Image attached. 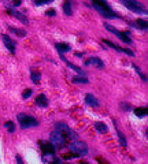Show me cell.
<instances>
[{"label": "cell", "mask_w": 148, "mask_h": 164, "mask_svg": "<svg viewBox=\"0 0 148 164\" xmlns=\"http://www.w3.org/2000/svg\"><path fill=\"white\" fill-rule=\"evenodd\" d=\"M2 40H3V43H4V45H6L7 49H8L12 55L15 53V44H14L12 41L8 39V36H7V34H2Z\"/></svg>", "instance_id": "9"}, {"label": "cell", "mask_w": 148, "mask_h": 164, "mask_svg": "<svg viewBox=\"0 0 148 164\" xmlns=\"http://www.w3.org/2000/svg\"><path fill=\"white\" fill-rule=\"evenodd\" d=\"M70 150L74 152L77 156H85L88 153V145L82 141H74L70 144Z\"/></svg>", "instance_id": "6"}, {"label": "cell", "mask_w": 148, "mask_h": 164, "mask_svg": "<svg viewBox=\"0 0 148 164\" xmlns=\"http://www.w3.org/2000/svg\"><path fill=\"white\" fill-rule=\"evenodd\" d=\"M85 66H96L98 68H103L104 63L99 57H89L88 60H85Z\"/></svg>", "instance_id": "11"}, {"label": "cell", "mask_w": 148, "mask_h": 164, "mask_svg": "<svg viewBox=\"0 0 148 164\" xmlns=\"http://www.w3.org/2000/svg\"><path fill=\"white\" fill-rule=\"evenodd\" d=\"M148 114V108H136L135 109V115L137 118H144Z\"/></svg>", "instance_id": "18"}, {"label": "cell", "mask_w": 148, "mask_h": 164, "mask_svg": "<svg viewBox=\"0 0 148 164\" xmlns=\"http://www.w3.org/2000/svg\"><path fill=\"white\" fill-rule=\"evenodd\" d=\"M21 3H22L21 0H15V2H14L11 6H12V7H18V6H21Z\"/></svg>", "instance_id": "30"}, {"label": "cell", "mask_w": 148, "mask_h": 164, "mask_svg": "<svg viewBox=\"0 0 148 164\" xmlns=\"http://www.w3.org/2000/svg\"><path fill=\"white\" fill-rule=\"evenodd\" d=\"M117 134H118L119 142H121V145H122V146H126V145H128V142H126V138H125V135H123L121 131H118V130H117Z\"/></svg>", "instance_id": "24"}, {"label": "cell", "mask_w": 148, "mask_h": 164, "mask_svg": "<svg viewBox=\"0 0 148 164\" xmlns=\"http://www.w3.org/2000/svg\"><path fill=\"white\" fill-rule=\"evenodd\" d=\"M63 12L66 14L67 16H70L71 14H73V8H71V3L70 2H66L63 4Z\"/></svg>", "instance_id": "20"}, {"label": "cell", "mask_w": 148, "mask_h": 164, "mask_svg": "<svg viewBox=\"0 0 148 164\" xmlns=\"http://www.w3.org/2000/svg\"><path fill=\"white\" fill-rule=\"evenodd\" d=\"M99 2H102V3H106V4H107V2H106V0H99Z\"/></svg>", "instance_id": "33"}, {"label": "cell", "mask_w": 148, "mask_h": 164, "mask_svg": "<svg viewBox=\"0 0 148 164\" xmlns=\"http://www.w3.org/2000/svg\"><path fill=\"white\" fill-rule=\"evenodd\" d=\"M56 130H58V131H60V133H63L64 135H67L70 139H75V138H77V133L73 131V130L69 127V126L63 125V123H58V125H56Z\"/></svg>", "instance_id": "7"}, {"label": "cell", "mask_w": 148, "mask_h": 164, "mask_svg": "<svg viewBox=\"0 0 148 164\" xmlns=\"http://www.w3.org/2000/svg\"><path fill=\"white\" fill-rule=\"evenodd\" d=\"M6 127H7V130H8L10 133H14V131H15V126H14L12 122H7V123H6Z\"/></svg>", "instance_id": "26"}, {"label": "cell", "mask_w": 148, "mask_h": 164, "mask_svg": "<svg viewBox=\"0 0 148 164\" xmlns=\"http://www.w3.org/2000/svg\"><path fill=\"white\" fill-rule=\"evenodd\" d=\"M41 145H43V152L45 153V155H51L54 156V148L51 145H48L45 142H41Z\"/></svg>", "instance_id": "17"}, {"label": "cell", "mask_w": 148, "mask_h": 164, "mask_svg": "<svg viewBox=\"0 0 148 164\" xmlns=\"http://www.w3.org/2000/svg\"><path fill=\"white\" fill-rule=\"evenodd\" d=\"M45 15H48V16H55V15H56V11H55V10H47Z\"/></svg>", "instance_id": "29"}, {"label": "cell", "mask_w": 148, "mask_h": 164, "mask_svg": "<svg viewBox=\"0 0 148 164\" xmlns=\"http://www.w3.org/2000/svg\"><path fill=\"white\" fill-rule=\"evenodd\" d=\"M17 163H23V162H22V159H21L19 156H17Z\"/></svg>", "instance_id": "32"}, {"label": "cell", "mask_w": 148, "mask_h": 164, "mask_svg": "<svg viewBox=\"0 0 148 164\" xmlns=\"http://www.w3.org/2000/svg\"><path fill=\"white\" fill-rule=\"evenodd\" d=\"M95 129L98 130L99 133H107L108 131L107 125H104V123H102V122H96L95 123Z\"/></svg>", "instance_id": "16"}, {"label": "cell", "mask_w": 148, "mask_h": 164, "mask_svg": "<svg viewBox=\"0 0 148 164\" xmlns=\"http://www.w3.org/2000/svg\"><path fill=\"white\" fill-rule=\"evenodd\" d=\"M60 57H62V60H63V62H66V64L71 68V70H74L75 73H78L80 75H85V73L82 71V68H81V67H78V66H75V64H73V63H70V62H69V60L66 59V57L63 56V53H60Z\"/></svg>", "instance_id": "12"}, {"label": "cell", "mask_w": 148, "mask_h": 164, "mask_svg": "<svg viewBox=\"0 0 148 164\" xmlns=\"http://www.w3.org/2000/svg\"><path fill=\"white\" fill-rule=\"evenodd\" d=\"M103 44H106L107 47H111L112 49H115V51H118V52H122V53H126V55H129V56H133V53L130 49H125V48H121V47H118V45H115L114 43H111V41H108V40H103Z\"/></svg>", "instance_id": "8"}, {"label": "cell", "mask_w": 148, "mask_h": 164, "mask_svg": "<svg viewBox=\"0 0 148 164\" xmlns=\"http://www.w3.org/2000/svg\"><path fill=\"white\" fill-rule=\"evenodd\" d=\"M85 104H88L89 107H98V105H99V100L95 97L93 94L89 93V94L85 96Z\"/></svg>", "instance_id": "13"}, {"label": "cell", "mask_w": 148, "mask_h": 164, "mask_svg": "<svg viewBox=\"0 0 148 164\" xmlns=\"http://www.w3.org/2000/svg\"><path fill=\"white\" fill-rule=\"evenodd\" d=\"M52 0H34V4L36 6H41V4H48V3H51Z\"/></svg>", "instance_id": "27"}, {"label": "cell", "mask_w": 148, "mask_h": 164, "mask_svg": "<svg viewBox=\"0 0 148 164\" xmlns=\"http://www.w3.org/2000/svg\"><path fill=\"white\" fill-rule=\"evenodd\" d=\"M30 78H32V81L34 84H40V80H41V74L39 71H32L30 73Z\"/></svg>", "instance_id": "21"}, {"label": "cell", "mask_w": 148, "mask_h": 164, "mask_svg": "<svg viewBox=\"0 0 148 164\" xmlns=\"http://www.w3.org/2000/svg\"><path fill=\"white\" fill-rule=\"evenodd\" d=\"M121 3L128 10H130V11H133L136 14H147V11H146V8L143 7V4H141V3H139L137 0H121Z\"/></svg>", "instance_id": "4"}, {"label": "cell", "mask_w": 148, "mask_h": 164, "mask_svg": "<svg viewBox=\"0 0 148 164\" xmlns=\"http://www.w3.org/2000/svg\"><path fill=\"white\" fill-rule=\"evenodd\" d=\"M93 7H95L96 11L100 14L102 16H104V18H107V19L118 18V16H117V14L114 11H111V10H110V7H108V4H106V3H102V2H99V0H93Z\"/></svg>", "instance_id": "1"}, {"label": "cell", "mask_w": 148, "mask_h": 164, "mask_svg": "<svg viewBox=\"0 0 148 164\" xmlns=\"http://www.w3.org/2000/svg\"><path fill=\"white\" fill-rule=\"evenodd\" d=\"M73 82L74 84H88V78L84 77V75H80V77H74L73 78Z\"/></svg>", "instance_id": "22"}, {"label": "cell", "mask_w": 148, "mask_h": 164, "mask_svg": "<svg viewBox=\"0 0 148 164\" xmlns=\"http://www.w3.org/2000/svg\"><path fill=\"white\" fill-rule=\"evenodd\" d=\"M121 107L123 108V109H130V107H128V105H126V102H122V105Z\"/></svg>", "instance_id": "31"}, {"label": "cell", "mask_w": 148, "mask_h": 164, "mask_svg": "<svg viewBox=\"0 0 148 164\" xmlns=\"http://www.w3.org/2000/svg\"><path fill=\"white\" fill-rule=\"evenodd\" d=\"M133 68H135V70L137 71V74H139V75H140V77H141V80H143L144 82H147V77H146V75H144V74H143V71H141V70H140V68H139V67H137V66H136V64H133Z\"/></svg>", "instance_id": "25"}, {"label": "cell", "mask_w": 148, "mask_h": 164, "mask_svg": "<svg viewBox=\"0 0 148 164\" xmlns=\"http://www.w3.org/2000/svg\"><path fill=\"white\" fill-rule=\"evenodd\" d=\"M55 47H56V49H58V52H59V53L69 52V51L71 49V48H70V45H69V44H64V43H58Z\"/></svg>", "instance_id": "15"}, {"label": "cell", "mask_w": 148, "mask_h": 164, "mask_svg": "<svg viewBox=\"0 0 148 164\" xmlns=\"http://www.w3.org/2000/svg\"><path fill=\"white\" fill-rule=\"evenodd\" d=\"M32 93H33V90H32V89H26V90L23 92L22 97H23V98H29L30 96H32Z\"/></svg>", "instance_id": "28"}, {"label": "cell", "mask_w": 148, "mask_h": 164, "mask_svg": "<svg viewBox=\"0 0 148 164\" xmlns=\"http://www.w3.org/2000/svg\"><path fill=\"white\" fill-rule=\"evenodd\" d=\"M104 27L108 30V32H111L112 34H115L117 37H118L121 41L126 44H132V39H130V33L129 32H119V30H117L114 26L108 25V23H104Z\"/></svg>", "instance_id": "5"}, {"label": "cell", "mask_w": 148, "mask_h": 164, "mask_svg": "<svg viewBox=\"0 0 148 164\" xmlns=\"http://www.w3.org/2000/svg\"><path fill=\"white\" fill-rule=\"evenodd\" d=\"M36 104L39 105V107H41V108H47L50 102H48L47 97H45V94H40L39 97L36 98Z\"/></svg>", "instance_id": "14"}, {"label": "cell", "mask_w": 148, "mask_h": 164, "mask_svg": "<svg viewBox=\"0 0 148 164\" xmlns=\"http://www.w3.org/2000/svg\"><path fill=\"white\" fill-rule=\"evenodd\" d=\"M10 32H12L14 34H17L18 37H25L26 36V30H22V29H17V27H10Z\"/></svg>", "instance_id": "19"}, {"label": "cell", "mask_w": 148, "mask_h": 164, "mask_svg": "<svg viewBox=\"0 0 148 164\" xmlns=\"http://www.w3.org/2000/svg\"><path fill=\"white\" fill-rule=\"evenodd\" d=\"M136 25H137V29H141V30H147V27H148V23L144 19H139L136 22Z\"/></svg>", "instance_id": "23"}, {"label": "cell", "mask_w": 148, "mask_h": 164, "mask_svg": "<svg viewBox=\"0 0 148 164\" xmlns=\"http://www.w3.org/2000/svg\"><path fill=\"white\" fill-rule=\"evenodd\" d=\"M50 141L52 144V146H55L56 149H60L66 145V135H64L63 133L55 130V131H52L50 134Z\"/></svg>", "instance_id": "2"}, {"label": "cell", "mask_w": 148, "mask_h": 164, "mask_svg": "<svg viewBox=\"0 0 148 164\" xmlns=\"http://www.w3.org/2000/svg\"><path fill=\"white\" fill-rule=\"evenodd\" d=\"M7 11H8L10 14H11V15H14L15 16L17 19H19L21 22L23 23V25H27V23H29V20H27V18L25 15H23L22 12H19V11H15V10H12V8H7Z\"/></svg>", "instance_id": "10"}, {"label": "cell", "mask_w": 148, "mask_h": 164, "mask_svg": "<svg viewBox=\"0 0 148 164\" xmlns=\"http://www.w3.org/2000/svg\"><path fill=\"white\" fill-rule=\"evenodd\" d=\"M17 118H18V122H19V125H21V127L22 129L37 127V126H39V122H37L33 116H29L26 114H18L17 115Z\"/></svg>", "instance_id": "3"}]
</instances>
